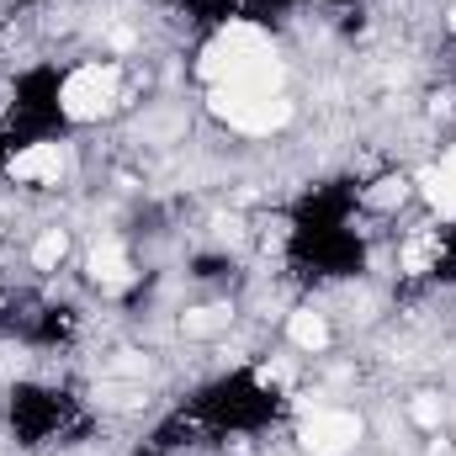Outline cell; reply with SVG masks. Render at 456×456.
I'll return each mask as SVG.
<instances>
[{
  "label": "cell",
  "mask_w": 456,
  "mask_h": 456,
  "mask_svg": "<svg viewBox=\"0 0 456 456\" xmlns=\"http://www.w3.org/2000/svg\"><path fill=\"white\" fill-rule=\"evenodd\" d=\"M202 75L213 86H255V91H281L287 69L271 48V37L249 21H228L202 53Z\"/></svg>",
  "instance_id": "1"
},
{
  "label": "cell",
  "mask_w": 456,
  "mask_h": 456,
  "mask_svg": "<svg viewBox=\"0 0 456 456\" xmlns=\"http://www.w3.org/2000/svg\"><path fill=\"white\" fill-rule=\"evenodd\" d=\"M208 107H213L218 122L249 133V138H271L292 122V102L281 91H255V86H213Z\"/></svg>",
  "instance_id": "2"
},
{
  "label": "cell",
  "mask_w": 456,
  "mask_h": 456,
  "mask_svg": "<svg viewBox=\"0 0 456 456\" xmlns=\"http://www.w3.org/2000/svg\"><path fill=\"white\" fill-rule=\"evenodd\" d=\"M117 86H122L117 64H80V69L64 80L59 107H64V117H69V122H96V117L112 112Z\"/></svg>",
  "instance_id": "3"
},
{
  "label": "cell",
  "mask_w": 456,
  "mask_h": 456,
  "mask_svg": "<svg viewBox=\"0 0 456 456\" xmlns=\"http://www.w3.org/2000/svg\"><path fill=\"white\" fill-rule=\"evenodd\" d=\"M361 441V419L350 409H314L303 419V446L314 456H345Z\"/></svg>",
  "instance_id": "4"
},
{
  "label": "cell",
  "mask_w": 456,
  "mask_h": 456,
  "mask_svg": "<svg viewBox=\"0 0 456 456\" xmlns=\"http://www.w3.org/2000/svg\"><path fill=\"white\" fill-rule=\"evenodd\" d=\"M64 170H69V149H64V143H27V149L11 154V165H5V175H11V181H27V186H53Z\"/></svg>",
  "instance_id": "5"
},
{
  "label": "cell",
  "mask_w": 456,
  "mask_h": 456,
  "mask_svg": "<svg viewBox=\"0 0 456 456\" xmlns=\"http://www.w3.org/2000/svg\"><path fill=\"white\" fill-rule=\"evenodd\" d=\"M91 281H96V287H127V281H133V265H127V249H122V244L107 239V244L91 249Z\"/></svg>",
  "instance_id": "6"
},
{
  "label": "cell",
  "mask_w": 456,
  "mask_h": 456,
  "mask_svg": "<svg viewBox=\"0 0 456 456\" xmlns=\"http://www.w3.org/2000/svg\"><path fill=\"white\" fill-rule=\"evenodd\" d=\"M419 191L430 197V208H436V213H456V149L436 165V170H425V175H419Z\"/></svg>",
  "instance_id": "7"
},
{
  "label": "cell",
  "mask_w": 456,
  "mask_h": 456,
  "mask_svg": "<svg viewBox=\"0 0 456 456\" xmlns=\"http://www.w3.org/2000/svg\"><path fill=\"white\" fill-rule=\"evenodd\" d=\"M287 340L297 345L303 355H319V350L330 345V319H324V314H314V308H303V314H292V319H287Z\"/></svg>",
  "instance_id": "8"
},
{
  "label": "cell",
  "mask_w": 456,
  "mask_h": 456,
  "mask_svg": "<svg viewBox=\"0 0 456 456\" xmlns=\"http://www.w3.org/2000/svg\"><path fill=\"white\" fill-rule=\"evenodd\" d=\"M181 330H186L191 340H213V335H224V330H228V308H224V303L191 308V314H181Z\"/></svg>",
  "instance_id": "9"
},
{
  "label": "cell",
  "mask_w": 456,
  "mask_h": 456,
  "mask_svg": "<svg viewBox=\"0 0 456 456\" xmlns=\"http://www.w3.org/2000/svg\"><path fill=\"white\" fill-rule=\"evenodd\" d=\"M64 249H69V233H64V228H43L37 244H32V265H37V271H53V265L64 260Z\"/></svg>",
  "instance_id": "10"
},
{
  "label": "cell",
  "mask_w": 456,
  "mask_h": 456,
  "mask_svg": "<svg viewBox=\"0 0 456 456\" xmlns=\"http://www.w3.org/2000/svg\"><path fill=\"white\" fill-rule=\"evenodd\" d=\"M403 197H409V181H403V175H387V181H377V191H366V202H371V208H382V213H387V208H398Z\"/></svg>",
  "instance_id": "11"
},
{
  "label": "cell",
  "mask_w": 456,
  "mask_h": 456,
  "mask_svg": "<svg viewBox=\"0 0 456 456\" xmlns=\"http://www.w3.org/2000/svg\"><path fill=\"white\" fill-rule=\"evenodd\" d=\"M409 414H414V425H425V430H441V398H436V393H419Z\"/></svg>",
  "instance_id": "12"
},
{
  "label": "cell",
  "mask_w": 456,
  "mask_h": 456,
  "mask_svg": "<svg viewBox=\"0 0 456 456\" xmlns=\"http://www.w3.org/2000/svg\"><path fill=\"white\" fill-rule=\"evenodd\" d=\"M430 260H436V244H430V239H419V244H409V249H403V271H414V276H419V271H430Z\"/></svg>",
  "instance_id": "13"
},
{
  "label": "cell",
  "mask_w": 456,
  "mask_h": 456,
  "mask_svg": "<svg viewBox=\"0 0 456 456\" xmlns=\"http://www.w3.org/2000/svg\"><path fill=\"white\" fill-rule=\"evenodd\" d=\"M452 32H456V11H452Z\"/></svg>",
  "instance_id": "14"
}]
</instances>
